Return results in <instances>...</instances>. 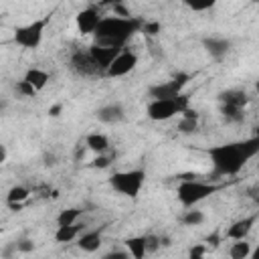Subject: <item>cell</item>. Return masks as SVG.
Wrapping results in <instances>:
<instances>
[{
	"instance_id": "cell-1",
	"label": "cell",
	"mask_w": 259,
	"mask_h": 259,
	"mask_svg": "<svg viewBox=\"0 0 259 259\" xmlns=\"http://www.w3.org/2000/svg\"><path fill=\"white\" fill-rule=\"evenodd\" d=\"M259 152V138H247L243 142H229L221 146L208 148V158L212 168L221 176H235L243 170V166L255 158Z\"/></svg>"
},
{
	"instance_id": "cell-2",
	"label": "cell",
	"mask_w": 259,
	"mask_h": 259,
	"mask_svg": "<svg viewBox=\"0 0 259 259\" xmlns=\"http://www.w3.org/2000/svg\"><path fill=\"white\" fill-rule=\"evenodd\" d=\"M140 18L136 16H101L97 28L93 30V45H101V47H111V49H123L127 45V40L142 28Z\"/></svg>"
},
{
	"instance_id": "cell-3",
	"label": "cell",
	"mask_w": 259,
	"mask_h": 259,
	"mask_svg": "<svg viewBox=\"0 0 259 259\" xmlns=\"http://www.w3.org/2000/svg\"><path fill=\"white\" fill-rule=\"evenodd\" d=\"M146 182V170L142 168H132V170H121V172H113L109 176V186L127 198H138L142 186Z\"/></svg>"
},
{
	"instance_id": "cell-4",
	"label": "cell",
	"mask_w": 259,
	"mask_h": 259,
	"mask_svg": "<svg viewBox=\"0 0 259 259\" xmlns=\"http://www.w3.org/2000/svg\"><path fill=\"white\" fill-rule=\"evenodd\" d=\"M188 95L180 93L174 99H150V103L146 105V115L152 121H168L174 115H178L180 111H184L188 105Z\"/></svg>"
},
{
	"instance_id": "cell-5",
	"label": "cell",
	"mask_w": 259,
	"mask_h": 259,
	"mask_svg": "<svg viewBox=\"0 0 259 259\" xmlns=\"http://www.w3.org/2000/svg\"><path fill=\"white\" fill-rule=\"evenodd\" d=\"M219 190L217 184H210V182H202V180H182L176 188V196L180 200L182 206L190 208V206H196L200 200L208 198L210 194H214Z\"/></svg>"
},
{
	"instance_id": "cell-6",
	"label": "cell",
	"mask_w": 259,
	"mask_h": 259,
	"mask_svg": "<svg viewBox=\"0 0 259 259\" xmlns=\"http://www.w3.org/2000/svg\"><path fill=\"white\" fill-rule=\"evenodd\" d=\"M47 24H49V16H42V18H36L32 22L24 24V26H18L14 30V42L22 49H36L42 42Z\"/></svg>"
},
{
	"instance_id": "cell-7",
	"label": "cell",
	"mask_w": 259,
	"mask_h": 259,
	"mask_svg": "<svg viewBox=\"0 0 259 259\" xmlns=\"http://www.w3.org/2000/svg\"><path fill=\"white\" fill-rule=\"evenodd\" d=\"M188 81H190L188 73H178L168 81L152 85L148 89V95H150V99H174V97H178L182 93V89L186 87Z\"/></svg>"
},
{
	"instance_id": "cell-8",
	"label": "cell",
	"mask_w": 259,
	"mask_h": 259,
	"mask_svg": "<svg viewBox=\"0 0 259 259\" xmlns=\"http://www.w3.org/2000/svg\"><path fill=\"white\" fill-rule=\"evenodd\" d=\"M69 69L79 77H95L101 75L97 63L93 61L91 53L87 49H75L69 57Z\"/></svg>"
},
{
	"instance_id": "cell-9",
	"label": "cell",
	"mask_w": 259,
	"mask_h": 259,
	"mask_svg": "<svg viewBox=\"0 0 259 259\" xmlns=\"http://www.w3.org/2000/svg\"><path fill=\"white\" fill-rule=\"evenodd\" d=\"M136 67H138V55L134 51H130V49L123 47L113 57V61L109 63V67L105 69V75L107 77H123V75L132 73Z\"/></svg>"
},
{
	"instance_id": "cell-10",
	"label": "cell",
	"mask_w": 259,
	"mask_h": 259,
	"mask_svg": "<svg viewBox=\"0 0 259 259\" xmlns=\"http://www.w3.org/2000/svg\"><path fill=\"white\" fill-rule=\"evenodd\" d=\"M99 20H101V12L97 6H87V8L79 10L75 16V24H77V30L81 34H93Z\"/></svg>"
},
{
	"instance_id": "cell-11",
	"label": "cell",
	"mask_w": 259,
	"mask_h": 259,
	"mask_svg": "<svg viewBox=\"0 0 259 259\" xmlns=\"http://www.w3.org/2000/svg\"><path fill=\"white\" fill-rule=\"evenodd\" d=\"M202 47L210 55V59L221 61V59H225L231 53L233 42L229 38H223V36H204L202 38Z\"/></svg>"
},
{
	"instance_id": "cell-12",
	"label": "cell",
	"mask_w": 259,
	"mask_h": 259,
	"mask_svg": "<svg viewBox=\"0 0 259 259\" xmlns=\"http://www.w3.org/2000/svg\"><path fill=\"white\" fill-rule=\"evenodd\" d=\"M257 219H259V214H257V212H253V214H249V217H243V219L235 221V223L227 229V239H231V241L247 239V237H249V233H251V229L255 227Z\"/></svg>"
},
{
	"instance_id": "cell-13",
	"label": "cell",
	"mask_w": 259,
	"mask_h": 259,
	"mask_svg": "<svg viewBox=\"0 0 259 259\" xmlns=\"http://www.w3.org/2000/svg\"><path fill=\"white\" fill-rule=\"evenodd\" d=\"M103 229L105 227H99V229H93V231H81L79 237H77V247L85 253H95L99 247H101V235H103Z\"/></svg>"
},
{
	"instance_id": "cell-14",
	"label": "cell",
	"mask_w": 259,
	"mask_h": 259,
	"mask_svg": "<svg viewBox=\"0 0 259 259\" xmlns=\"http://www.w3.org/2000/svg\"><path fill=\"white\" fill-rule=\"evenodd\" d=\"M87 51L91 53V57H93V61L97 63L99 71H101V73H105V69L109 67V63L113 61V57H115V55H117L121 49H111V47L91 45V47H87Z\"/></svg>"
},
{
	"instance_id": "cell-15",
	"label": "cell",
	"mask_w": 259,
	"mask_h": 259,
	"mask_svg": "<svg viewBox=\"0 0 259 259\" xmlns=\"http://www.w3.org/2000/svg\"><path fill=\"white\" fill-rule=\"evenodd\" d=\"M95 115H97V119L101 123L113 125V123H119L125 117V111H123V105L121 103H107V105L99 107Z\"/></svg>"
},
{
	"instance_id": "cell-16",
	"label": "cell",
	"mask_w": 259,
	"mask_h": 259,
	"mask_svg": "<svg viewBox=\"0 0 259 259\" xmlns=\"http://www.w3.org/2000/svg\"><path fill=\"white\" fill-rule=\"evenodd\" d=\"M219 103L221 105H233V107H243L249 103V95L245 89H227L219 93Z\"/></svg>"
},
{
	"instance_id": "cell-17",
	"label": "cell",
	"mask_w": 259,
	"mask_h": 259,
	"mask_svg": "<svg viewBox=\"0 0 259 259\" xmlns=\"http://www.w3.org/2000/svg\"><path fill=\"white\" fill-rule=\"evenodd\" d=\"M83 229H85V225L79 223V221H75V223H71V225L57 227V231H55V241H57V243H71V241H75V239L79 237V233H81Z\"/></svg>"
},
{
	"instance_id": "cell-18",
	"label": "cell",
	"mask_w": 259,
	"mask_h": 259,
	"mask_svg": "<svg viewBox=\"0 0 259 259\" xmlns=\"http://www.w3.org/2000/svg\"><path fill=\"white\" fill-rule=\"evenodd\" d=\"M22 79H26L36 91H40V89H45L47 85H49V81H51V75L45 71V69H38V67H30L26 73H24V77Z\"/></svg>"
},
{
	"instance_id": "cell-19",
	"label": "cell",
	"mask_w": 259,
	"mask_h": 259,
	"mask_svg": "<svg viewBox=\"0 0 259 259\" xmlns=\"http://www.w3.org/2000/svg\"><path fill=\"white\" fill-rule=\"evenodd\" d=\"M85 146H87V150H91L95 154H105L109 150V140H107V136H103L99 132H91L85 138Z\"/></svg>"
},
{
	"instance_id": "cell-20",
	"label": "cell",
	"mask_w": 259,
	"mask_h": 259,
	"mask_svg": "<svg viewBox=\"0 0 259 259\" xmlns=\"http://www.w3.org/2000/svg\"><path fill=\"white\" fill-rule=\"evenodd\" d=\"M123 245H125L127 253H130L134 259H142V257H146V255H148V251H146V235L130 237V239H125V241H123Z\"/></svg>"
},
{
	"instance_id": "cell-21",
	"label": "cell",
	"mask_w": 259,
	"mask_h": 259,
	"mask_svg": "<svg viewBox=\"0 0 259 259\" xmlns=\"http://www.w3.org/2000/svg\"><path fill=\"white\" fill-rule=\"evenodd\" d=\"M249 255H251V243H247V239H237L229 249L231 259H247Z\"/></svg>"
},
{
	"instance_id": "cell-22",
	"label": "cell",
	"mask_w": 259,
	"mask_h": 259,
	"mask_svg": "<svg viewBox=\"0 0 259 259\" xmlns=\"http://www.w3.org/2000/svg\"><path fill=\"white\" fill-rule=\"evenodd\" d=\"M221 115L225 117L227 123H241L245 119V109L233 105H221Z\"/></svg>"
},
{
	"instance_id": "cell-23",
	"label": "cell",
	"mask_w": 259,
	"mask_h": 259,
	"mask_svg": "<svg viewBox=\"0 0 259 259\" xmlns=\"http://www.w3.org/2000/svg\"><path fill=\"white\" fill-rule=\"evenodd\" d=\"M28 196H30V190H28L26 186H22V184H16V186H12V188L8 190L6 202H8V204H22Z\"/></svg>"
},
{
	"instance_id": "cell-24",
	"label": "cell",
	"mask_w": 259,
	"mask_h": 259,
	"mask_svg": "<svg viewBox=\"0 0 259 259\" xmlns=\"http://www.w3.org/2000/svg\"><path fill=\"white\" fill-rule=\"evenodd\" d=\"M83 214V208L79 206H71V208H65L57 214V227H63V225H71L75 221H79V217Z\"/></svg>"
},
{
	"instance_id": "cell-25",
	"label": "cell",
	"mask_w": 259,
	"mask_h": 259,
	"mask_svg": "<svg viewBox=\"0 0 259 259\" xmlns=\"http://www.w3.org/2000/svg\"><path fill=\"white\" fill-rule=\"evenodd\" d=\"M204 223V212L202 210H196V208H188L184 214H182V225L186 227H198Z\"/></svg>"
},
{
	"instance_id": "cell-26",
	"label": "cell",
	"mask_w": 259,
	"mask_h": 259,
	"mask_svg": "<svg viewBox=\"0 0 259 259\" xmlns=\"http://www.w3.org/2000/svg\"><path fill=\"white\" fill-rule=\"evenodd\" d=\"M182 2L192 12H204V10H210L219 4V0H182Z\"/></svg>"
},
{
	"instance_id": "cell-27",
	"label": "cell",
	"mask_w": 259,
	"mask_h": 259,
	"mask_svg": "<svg viewBox=\"0 0 259 259\" xmlns=\"http://www.w3.org/2000/svg\"><path fill=\"white\" fill-rule=\"evenodd\" d=\"M198 130V117H180L178 121V132L180 134H194Z\"/></svg>"
},
{
	"instance_id": "cell-28",
	"label": "cell",
	"mask_w": 259,
	"mask_h": 259,
	"mask_svg": "<svg viewBox=\"0 0 259 259\" xmlns=\"http://www.w3.org/2000/svg\"><path fill=\"white\" fill-rule=\"evenodd\" d=\"M14 89H16V93H18L20 97H34V95L38 93V91H36V89L26 81V79H20V81L16 83V87H14Z\"/></svg>"
},
{
	"instance_id": "cell-29",
	"label": "cell",
	"mask_w": 259,
	"mask_h": 259,
	"mask_svg": "<svg viewBox=\"0 0 259 259\" xmlns=\"http://www.w3.org/2000/svg\"><path fill=\"white\" fill-rule=\"evenodd\" d=\"M162 247V237H156V235H146V251L148 253H154Z\"/></svg>"
},
{
	"instance_id": "cell-30",
	"label": "cell",
	"mask_w": 259,
	"mask_h": 259,
	"mask_svg": "<svg viewBox=\"0 0 259 259\" xmlns=\"http://www.w3.org/2000/svg\"><path fill=\"white\" fill-rule=\"evenodd\" d=\"M160 22H156V20H152V22H142V28L140 30H144V34H148V36H156L158 32H160Z\"/></svg>"
},
{
	"instance_id": "cell-31",
	"label": "cell",
	"mask_w": 259,
	"mask_h": 259,
	"mask_svg": "<svg viewBox=\"0 0 259 259\" xmlns=\"http://www.w3.org/2000/svg\"><path fill=\"white\" fill-rule=\"evenodd\" d=\"M109 164H111V160H109L107 156H103V154H97V156L91 160V166H93V168H99V170L109 168Z\"/></svg>"
},
{
	"instance_id": "cell-32",
	"label": "cell",
	"mask_w": 259,
	"mask_h": 259,
	"mask_svg": "<svg viewBox=\"0 0 259 259\" xmlns=\"http://www.w3.org/2000/svg\"><path fill=\"white\" fill-rule=\"evenodd\" d=\"M204 253H206V247H204L202 243H198V245H194V247H190V249H188V257H192V259L202 257Z\"/></svg>"
},
{
	"instance_id": "cell-33",
	"label": "cell",
	"mask_w": 259,
	"mask_h": 259,
	"mask_svg": "<svg viewBox=\"0 0 259 259\" xmlns=\"http://www.w3.org/2000/svg\"><path fill=\"white\" fill-rule=\"evenodd\" d=\"M32 249H34V243H32V241H28V239H24V241H18V243H16V251L28 253V251H32Z\"/></svg>"
},
{
	"instance_id": "cell-34",
	"label": "cell",
	"mask_w": 259,
	"mask_h": 259,
	"mask_svg": "<svg viewBox=\"0 0 259 259\" xmlns=\"http://www.w3.org/2000/svg\"><path fill=\"white\" fill-rule=\"evenodd\" d=\"M113 12H115V16H121V18L132 16V14H130V10H127V8H123V4H115V6H113Z\"/></svg>"
},
{
	"instance_id": "cell-35",
	"label": "cell",
	"mask_w": 259,
	"mask_h": 259,
	"mask_svg": "<svg viewBox=\"0 0 259 259\" xmlns=\"http://www.w3.org/2000/svg\"><path fill=\"white\" fill-rule=\"evenodd\" d=\"M127 257H130L127 251H111L105 255V259H127Z\"/></svg>"
},
{
	"instance_id": "cell-36",
	"label": "cell",
	"mask_w": 259,
	"mask_h": 259,
	"mask_svg": "<svg viewBox=\"0 0 259 259\" xmlns=\"http://www.w3.org/2000/svg\"><path fill=\"white\" fill-rule=\"evenodd\" d=\"M61 109H63V105H61V103H57V105H53V107L49 109V115H51V117H57V115L61 113Z\"/></svg>"
},
{
	"instance_id": "cell-37",
	"label": "cell",
	"mask_w": 259,
	"mask_h": 259,
	"mask_svg": "<svg viewBox=\"0 0 259 259\" xmlns=\"http://www.w3.org/2000/svg\"><path fill=\"white\" fill-rule=\"evenodd\" d=\"M6 158H8V152H6V148H4V146H0V164H4V162H6Z\"/></svg>"
},
{
	"instance_id": "cell-38",
	"label": "cell",
	"mask_w": 259,
	"mask_h": 259,
	"mask_svg": "<svg viewBox=\"0 0 259 259\" xmlns=\"http://www.w3.org/2000/svg\"><path fill=\"white\" fill-rule=\"evenodd\" d=\"M101 4H105V6H115V4H123V0H99Z\"/></svg>"
}]
</instances>
